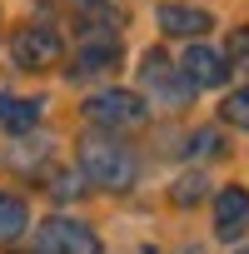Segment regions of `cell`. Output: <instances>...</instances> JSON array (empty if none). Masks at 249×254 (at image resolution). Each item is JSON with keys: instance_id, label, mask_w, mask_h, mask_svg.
Instances as JSON below:
<instances>
[{"instance_id": "obj_1", "label": "cell", "mask_w": 249, "mask_h": 254, "mask_svg": "<svg viewBox=\"0 0 249 254\" xmlns=\"http://www.w3.org/2000/svg\"><path fill=\"white\" fill-rule=\"evenodd\" d=\"M80 175L90 180V185H100V190H110V194H120V190H130L135 185V175H140V165H135V155H130V145L124 140H115V135H85L80 140Z\"/></svg>"}, {"instance_id": "obj_2", "label": "cell", "mask_w": 249, "mask_h": 254, "mask_svg": "<svg viewBox=\"0 0 249 254\" xmlns=\"http://www.w3.org/2000/svg\"><path fill=\"white\" fill-rule=\"evenodd\" d=\"M189 95H194V85H189V75H185L170 55L150 50V55L140 60V100H155V105H165V110H185Z\"/></svg>"}, {"instance_id": "obj_3", "label": "cell", "mask_w": 249, "mask_h": 254, "mask_svg": "<svg viewBox=\"0 0 249 254\" xmlns=\"http://www.w3.org/2000/svg\"><path fill=\"white\" fill-rule=\"evenodd\" d=\"M85 120L100 130H135V125H145V100L130 90H100L85 100Z\"/></svg>"}, {"instance_id": "obj_4", "label": "cell", "mask_w": 249, "mask_h": 254, "mask_svg": "<svg viewBox=\"0 0 249 254\" xmlns=\"http://www.w3.org/2000/svg\"><path fill=\"white\" fill-rule=\"evenodd\" d=\"M60 55H65V40L55 25H20L10 40V60L20 70H50V65H60Z\"/></svg>"}, {"instance_id": "obj_5", "label": "cell", "mask_w": 249, "mask_h": 254, "mask_svg": "<svg viewBox=\"0 0 249 254\" xmlns=\"http://www.w3.org/2000/svg\"><path fill=\"white\" fill-rule=\"evenodd\" d=\"M40 254H100V234L80 219H45L40 224Z\"/></svg>"}, {"instance_id": "obj_6", "label": "cell", "mask_w": 249, "mask_h": 254, "mask_svg": "<svg viewBox=\"0 0 249 254\" xmlns=\"http://www.w3.org/2000/svg\"><path fill=\"white\" fill-rule=\"evenodd\" d=\"M120 65V30L110 25H85L80 35V55H75V75H105Z\"/></svg>"}, {"instance_id": "obj_7", "label": "cell", "mask_w": 249, "mask_h": 254, "mask_svg": "<svg viewBox=\"0 0 249 254\" xmlns=\"http://www.w3.org/2000/svg\"><path fill=\"white\" fill-rule=\"evenodd\" d=\"M180 70L189 75L194 90H219L224 75H229V60H224L219 50H209V45H189V50L180 55Z\"/></svg>"}, {"instance_id": "obj_8", "label": "cell", "mask_w": 249, "mask_h": 254, "mask_svg": "<svg viewBox=\"0 0 249 254\" xmlns=\"http://www.w3.org/2000/svg\"><path fill=\"white\" fill-rule=\"evenodd\" d=\"M244 229H249V190L229 185V190H219V199H214V234H219V239H239Z\"/></svg>"}, {"instance_id": "obj_9", "label": "cell", "mask_w": 249, "mask_h": 254, "mask_svg": "<svg viewBox=\"0 0 249 254\" xmlns=\"http://www.w3.org/2000/svg\"><path fill=\"white\" fill-rule=\"evenodd\" d=\"M160 30H165V35L194 40V35L214 30V15H209L204 5H175V0H165V5H160Z\"/></svg>"}, {"instance_id": "obj_10", "label": "cell", "mask_w": 249, "mask_h": 254, "mask_svg": "<svg viewBox=\"0 0 249 254\" xmlns=\"http://www.w3.org/2000/svg\"><path fill=\"white\" fill-rule=\"evenodd\" d=\"M35 120H40V100H20V95H0V125L15 135L35 130Z\"/></svg>"}, {"instance_id": "obj_11", "label": "cell", "mask_w": 249, "mask_h": 254, "mask_svg": "<svg viewBox=\"0 0 249 254\" xmlns=\"http://www.w3.org/2000/svg\"><path fill=\"white\" fill-rule=\"evenodd\" d=\"M25 224H30V209H25V199L0 190V244L20 239V234H25Z\"/></svg>"}, {"instance_id": "obj_12", "label": "cell", "mask_w": 249, "mask_h": 254, "mask_svg": "<svg viewBox=\"0 0 249 254\" xmlns=\"http://www.w3.org/2000/svg\"><path fill=\"white\" fill-rule=\"evenodd\" d=\"M80 10L90 15V25H110V30L124 20V10L115 5V0H80Z\"/></svg>"}, {"instance_id": "obj_13", "label": "cell", "mask_w": 249, "mask_h": 254, "mask_svg": "<svg viewBox=\"0 0 249 254\" xmlns=\"http://www.w3.org/2000/svg\"><path fill=\"white\" fill-rule=\"evenodd\" d=\"M219 110H224V120H229V125H244V130H249V85H244V90H234Z\"/></svg>"}, {"instance_id": "obj_14", "label": "cell", "mask_w": 249, "mask_h": 254, "mask_svg": "<svg viewBox=\"0 0 249 254\" xmlns=\"http://www.w3.org/2000/svg\"><path fill=\"white\" fill-rule=\"evenodd\" d=\"M170 194H175V204H194V199L204 194V180H199V175H185V180H175Z\"/></svg>"}, {"instance_id": "obj_15", "label": "cell", "mask_w": 249, "mask_h": 254, "mask_svg": "<svg viewBox=\"0 0 249 254\" xmlns=\"http://www.w3.org/2000/svg\"><path fill=\"white\" fill-rule=\"evenodd\" d=\"M214 150H224V135H219V130H194L189 155H214Z\"/></svg>"}, {"instance_id": "obj_16", "label": "cell", "mask_w": 249, "mask_h": 254, "mask_svg": "<svg viewBox=\"0 0 249 254\" xmlns=\"http://www.w3.org/2000/svg\"><path fill=\"white\" fill-rule=\"evenodd\" d=\"M229 60H234L239 70H249V25H239V30L229 35Z\"/></svg>"}, {"instance_id": "obj_17", "label": "cell", "mask_w": 249, "mask_h": 254, "mask_svg": "<svg viewBox=\"0 0 249 254\" xmlns=\"http://www.w3.org/2000/svg\"><path fill=\"white\" fill-rule=\"evenodd\" d=\"M50 194H55V199H75V194H80V180H75V175H55Z\"/></svg>"}]
</instances>
